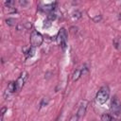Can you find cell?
<instances>
[{
    "label": "cell",
    "mask_w": 121,
    "mask_h": 121,
    "mask_svg": "<svg viewBox=\"0 0 121 121\" xmlns=\"http://www.w3.org/2000/svg\"><path fill=\"white\" fill-rule=\"evenodd\" d=\"M6 111H7V108H6V107L2 108V110H1V115H2V117H3V115H4V113H5Z\"/></svg>",
    "instance_id": "obj_18"
},
{
    "label": "cell",
    "mask_w": 121,
    "mask_h": 121,
    "mask_svg": "<svg viewBox=\"0 0 121 121\" xmlns=\"http://www.w3.org/2000/svg\"><path fill=\"white\" fill-rule=\"evenodd\" d=\"M80 76H82L81 69H77L73 74V81H77L80 78Z\"/></svg>",
    "instance_id": "obj_9"
},
{
    "label": "cell",
    "mask_w": 121,
    "mask_h": 121,
    "mask_svg": "<svg viewBox=\"0 0 121 121\" xmlns=\"http://www.w3.org/2000/svg\"><path fill=\"white\" fill-rule=\"evenodd\" d=\"M43 41V38L42 36V34L36 30H32L31 34H30V44L32 47H39L42 45Z\"/></svg>",
    "instance_id": "obj_2"
},
{
    "label": "cell",
    "mask_w": 121,
    "mask_h": 121,
    "mask_svg": "<svg viewBox=\"0 0 121 121\" xmlns=\"http://www.w3.org/2000/svg\"><path fill=\"white\" fill-rule=\"evenodd\" d=\"M80 16H81V13H80L78 10H76V11L73 12V17H74V18L78 19V18H80Z\"/></svg>",
    "instance_id": "obj_14"
},
{
    "label": "cell",
    "mask_w": 121,
    "mask_h": 121,
    "mask_svg": "<svg viewBox=\"0 0 121 121\" xmlns=\"http://www.w3.org/2000/svg\"><path fill=\"white\" fill-rule=\"evenodd\" d=\"M111 112L115 116H118L121 113V102L116 96L112 97L111 101Z\"/></svg>",
    "instance_id": "obj_3"
},
{
    "label": "cell",
    "mask_w": 121,
    "mask_h": 121,
    "mask_svg": "<svg viewBox=\"0 0 121 121\" xmlns=\"http://www.w3.org/2000/svg\"><path fill=\"white\" fill-rule=\"evenodd\" d=\"M101 121H112V116L110 113H103L101 115Z\"/></svg>",
    "instance_id": "obj_12"
},
{
    "label": "cell",
    "mask_w": 121,
    "mask_h": 121,
    "mask_svg": "<svg viewBox=\"0 0 121 121\" xmlns=\"http://www.w3.org/2000/svg\"><path fill=\"white\" fill-rule=\"evenodd\" d=\"M88 104H89V103H88L87 100L81 101V103H80V105H79V107H78V112H77V114H78V117H81V116H83V115L85 114L86 110H87V107H88Z\"/></svg>",
    "instance_id": "obj_6"
},
{
    "label": "cell",
    "mask_w": 121,
    "mask_h": 121,
    "mask_svg": "<svg viewBox=\"0 0 121 121\" xmlns=\"http://www.w3.org/2000/svg\"><path fill=\"white\" fill-rule=\"evenodd\" d=\"M19 4L24 7V6H26V5L27 4V2H26V1H22V0H20V1H19Z\"/></svg>",
    "instance_id": "obj_17"
},
{
    "label": "cell",
    "mask_w": 121,
    "mask_h": 121,
    "mask_svg": "<svg viewBox=\"0 0 121 121\" xmlns=\"http://www.w3.org/2000/svg\"><path fill=\"white\" fill-rule=\"evenodd\" d=\"M110 96V89L108 86H103L99 89V91L96 93L95 100L99 104H104Z\"/></svg>",
    "instance_id": "obj_1"
},
{
    "label": "cell",
    "mask_w": 121,
    "mask_h": 121,
    "mask_svg": "<svg viewBox=\"0 0 121 121\" xmlns=\"http://www.w3.org/2000/svg\"><path fill=\"white\" fill-rule=\"evenodd\" d=\"M100 19H101V16H96V17L94 19V21H95V22H96V21H99Z\"/></svg>",
    "instance_id": "obj_19"
},
{
    "label": "cell",
    "mask_w": 121,
    "mask_h": 121,
    "mask_svg": "<svg viewBox=\"0 0 121 121\" xmlns=\"http://www.w3.org/2000/svg\"><path fill=\"white\" fill-rule=\"evenodd\" d=\"M48 104V98H43V100H42V102H41V107H44V106H46Z\"/></svg>",
    "instance_id": "obj_15"
},
{
    "label": "cell",
    "mask_w": 121,
    "mask_h": 121,
    "mask_svg": "<svg viewBox=\"0 0 121 121\" xmlns=\"http://www.w3.org/2000/svg\"><path fill=\"white\" fill-rule=\"evenodd\" d=\"M27 76H28V74H27V72H26V71H24L21 75H20V77L17 78V80H16V89H17V91H20L22 88H23V86H24V84H25V82H26V78H27Z\"/></svg>",
    "instance_id": "obj_5"
},
{
    "label": "cell",
    "mask_w": 121,
    "mask_h": 121,
    "mask_svg": "<svg viewBox=\"0 0 121 121\" xmlns=\"http://www.w3.org/2000/svg\"><path fill=\"white\" fill-rule=\"evenodd\" d=\"M34 52H35V49H34V47H32V46L28 47V48H27V50L25 52V54H26V58L32 57V56H33V54H34Z\"/></svg>",
    "instance_id": "obj_11"
},
{
    "label": "cell",
    "mask_w": 121,
    "mask_h": 121,
    "mask_svg": "<svg viewBox=\"0 0 121 121\" xmlns=\"http://www.w3.org/2000/svg\"><path fill=\"white\" fill-rule=\"evenodd\" d=\"M7 91H9V93H14V92H16V91H17V89H16V83L13 82V81H10V82L8 84V89H7Z\"/></svg>",
    "instance_id": "obj_7"
},
{
    "label": "cell",
    "mask_w": 121,
    "mask_h": 121,
    "mask_svg": "<svg viewBox=\"0 0 121 121\" xmlns=\"http://www.w3.org/2000/svg\"><path fill=\"white\" fill-rule=\"evenodd\" d=\"M78 114L76 113V114H74L73 116H71V118L69 119V121H78Z\"/></svg>",
    "instance_id": "obj_16"
},
{
    "label": "cell",
    "mask_w": 121,
    "mask_h": 121,
    "mask_svg": "<svg viewBox=\"0 0 121 121\" xmlns=\"http://www.w3.org/2000/svg\"><path fill=\"white\" fill-rule=\"evenodd\" d=\"M57 38H58V42L60 44L61 48L64 50L66 45H67V33H66V30L64 28H60L59 33H58Z\"/></svg>",
    "instance_id": "obj_4"
},
{
    "label": "cell",
    "mask_w": 121,
    "mask_h": 121,
    "mask_svg": "<svg viewBox=\"0 0 121 121\" xmlns=\"http://www.w3.org/2000/svg\"><path fill=\"white\" fill-rule=\"evenodd\" d=\"M112 43H113L114 47H115L117 50H120V49H121V39H120L119 37H116V38L113 40Z\"/></svg>",
    "instance_id": "obj_8"
},
{
    "label": "cell",
    "mask_w": 121,
    "mask_h": 121,
    "mask_svg": "<svg viewBox=\"0 0 121 121\" xmlns=\"http://www.w3.org/2000/svg\"><path fill=\"white\" fill-rule=\"evenodd\" d=\"M56 4H57V3L55 2V3H51V4H49V5H45V6L43 7V9L46 10V11H53V10L55 9Z\"/></svg>",
    "instance_id": "obj_10"
},
{
    "label": "cell",
    "mask_w": 121,
    "mask_h": 121,
    "mask_svg": "<svg viewBox=\"0 0 121 121\" xmlns=\"http://www.w3.org/2000/svg\"><path fill=\"white\" fill-rule=\"evenodd\" d=\"M6 22H7V24H8L9 26H15V25H16L15 20H14V19H12V18H8V19L6 20Z\"/></svg>",
    "instance_id": "obj_13"
}]
</instances>
